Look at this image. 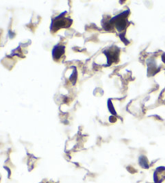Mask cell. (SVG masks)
I'll list each match as a JSON object with an SVG mask.
<instances>
[{
	"label": "cell",
	"instance_id": "cell-2",
	"mask_svg": "<svg viewBox=\"0 0 165 183\" xmlns=\"http://www.w3.org/2000/svg\"><path fill=\"white\" fill-rule=\"evenodd\" d=\"M64 53H65V48H64V46H61V45L56 46L54 48L53 51H52L53 58L55 60H59L62 57Z\"/></svg>",
	"mask_w": 165,
	"mask_h": 183
},
{
	"label": "cell",
	"instance_id": "cell-1",
	"mask_svg": "<svg viewBox=\"0 0 165 183\" xmlns=\"http://www.w3.org/2000/svg\"><path fill=\"white\" fill-rule=\"evenodd\" d=\"M71 22L72 21L69 19L59 16L52 20V27L51 28H52V30H54V31H56V30L61 28H68V27L71 25Z\"/></svg>",
	"mask_w": 165,
	"mask_h": 183
},
{
	"label": "cell",
	"instance_id": "cell-3",
	"mask_svg": "<svg viewBox=\"0 0 165 183\" xmlns=\"http://www.w3.org/2000/svg\"><path fill=\"white\" fill-rule=\"evenodd\" d=\"M139 164L143 168H147L148 167V163H147V160L145 157L142 156V157H139Z\"/></svg>",
	"mask_w": 165,
	"mask_h": 183
}]
</instances>
